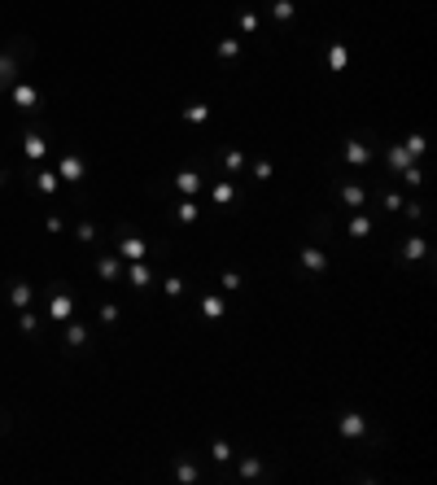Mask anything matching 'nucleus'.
Instances as JSON below:
<instances>
[{"mask_svg":"<svg viewBox=\"0 0 437 485\" xmlns=\"http://www.w3.org/2000/svg\"><path fill=\"white\" fill-rule=\"evenodd\" d=\"M254 180H258V184L271 180V162H254Z\"/></svg>","mask_w":437,"mask_h":485,"instance_id":"4c0bfd02","label":"nucleus"},{"mask_svg":"<svg viewBox=\"0 0 437 485\" xmlns=\"http://www.w3.org/2000/svg\"><path fill=\"white\" fill-rule=\"evenodd\" d=\"M184 118H188V123H206V118H210V105H202V101L184 105Z\"/></svg>","mask_w":437,"mask_h":485,"instance_id":"cd10ccee","label":"nucleus"},{"mask_svg":"<svg viewBox=\"0 0 437 485\" xmlns=\"http://www.w3.org/2000/svg\"><path fill=\"white\" fill-rule=\"evenodd\" d=\"M9 97H14V105H18V110H40V92H35L31 84H14V88H9Z\"/></svg>","mask_w":437,"mask_h":485,"instance_id":"1a4fd4ad","label":"nucleus"},{"mask_svg":"<svg viewBox=\"0 0 437 485\" xmlns=\"http://www.w3.org/2000/svg\"><path fill=\"white\" fill-rule=\"evenodd\" d=\"M232 201H236V184H232V180L215 184V206H232Z\"/></svg>","mask_w":437,"mask_h":485,"instance_id":"bb28decb","label":"nucleus"},{"mask_svg":"<svg viewBox=\"0 0 437 485\" xmlns=\"http://www.w3.org/2000/svg\"><path fill=\"white\" fill-rule=\"evenodd\" d=\"M219 57H223V62H236V57H241V40H236V35H223V40H219Z\"/></svg>","mask_w":437,"mask_h":485,"instance_id":"5701e85b","label":"nucleus"},{"mask_svg":"<svg viewBox=\"0 0 437 485\" xmlns=\"http://www.w3.org/2000/svg\"><path fill=\"white\" fill-rule=\"evenodd\" d=\"M175 219H180V223H197V219H202V206H197V197L175 201Z\"/></svg>","mask_w":437,"mask_h":485,"instance_id":"dca6fc26","label":"nucleus"},{"mask_svg":"<svg viewBox=\"0 0 437 485\" xmlns=\"http://www.w3.org/2000/svg\"><path fill=\"white\" fill-rule=\"evenodd\" d=\"M145 254H149V245L140 241V236H123V241H118V258H123V263H140Z\"/></svg>","mask_w":437,"mask_h":485,"instance_id":"9d476101","label":"nucleus"},{"mask_svg":"<svg viewBox=\"0 0 437 485\" xmlns=\"http://www.w3.org/2000/svg\"><path fill=\"white\" fill-rule=\"evenodd\" d=\"M18 328H22V333H27V337H35V333H40V319L31 315V306H27V311L18 315Z\"/></svg>","mask_w":437,"mask_h":485,"instance_id":"c756f323","label":"nucleus"},{"mask_svg":"<svg viewBox=\"0 0 437 485\" xmlns=\"http://www.w3.org/2000/svg\"><path fill=\"white\" fill-rule=\"evenodd\" d=\"M79 241L92 245V241H97V228H92V223H79Z\"/></svg>","mask_w":437,"mask_h":485,"instance_id":"ea45409f","label":"nucleus"},{"mask_svg":"<svg viewBox=\"0 0 437 485\" xmlns=\"http://www.w3.org/2000/svg\"><path fill=\"white\" fill-rule=\"evenodd\" d=\"M35 188H40L44 197H53L57 188H62V175H57V171H49V167H40V171H35Z\"/></svg>","mask_w":437,"mask_h":485,"instance_id":"4468645a","label":"nucleus"},{"mask_svg":"<svg viewBox=\"0 0 437 485\" xmlns=\"http://www.w3.org/2000/svg\"><path fill=\"white\" fill-rule=\"evenodd\" d=\"M302 271H311V276H324V271H328L324 245H306V250H302Z\"/></svg>","mask_w":437,"mask_h":485,"instance_id":"423d86ee","label":"nucleus"},{"mask_svg":"<svg viewBox=\"0 0 437 485\" xmlns=\"http://www.w3.org/2000/svg\"><path fill=\"white\" fill-rule=\"evenodd\" d=\"M127 280H132L136 289H149L153 285V267L145 263V258H140V263H127Z\"/></svg>","mask_w":437,"mask_h":485,"instance_id":"ddd939ff","label":"nucleus"},{"mask_svg":"<svg viewBox=\"0 0 437 485\" xmlns=\"http://www.w3.org/2000/svg\"><path fill=\"white\" fill-rule=\"evenodd\" d=\"M337 433H341V437H363V433H368V420H363L359 411H341Z\"/></svg>","mask_w":437,"mask_h":485,"instance_id":"6e6552de","label":"nucleus"},{"mask_svg":"<svg viewBox=\"0 0 437 485\" xmlns=\"http://www.w3.org/2000/svg\"><path fill=\"white\" fill-rule=\"evenodd\" d=\"M219 285H223V293H236V289H241V276H236V271H223Z\"/></svg>","mask_w":437,"mask_h":485,"instance_id":"72a5a7b5","label":"nucleus"},{"mask_svg":"<svg viewBox=\"0 0 437 485\" xmlns=\"http://www.w3.org/2000/svg\"><path fill=\"white\" fill-rule=\"evenodd\" d=\"M202 315L206 319H223L228 315V302H223L219 293H202Z\"/></svg>","mask_w":437,"mask_h":485,"instance_id":"2eb2a0df","label":"nucleus"},{"mask_svg":"<svg viewBox=\"0 0 437 485\" xmlns=\"http://www.w3.org/2000/svg\"><path fill=\"white\" fill-rule=\"evenodd\" d=\"M341 158H346V167H354V171H368L372 167V140L368 136H350L346 145H341Z\"/></svg>","mask_w":437,"mask_h":485,"instance_id":"f257e3e1","label":"nucleus"},{"mask_svg":"<svg viewBox=\"0 0 437 485\" xmlns=\"http://www.w3.org/2000/svg\"><path fill=\"white\" fill-rule=\"evenodd\" d=\"M424 254H429V241H424V236H407V241H403V258H407V263H416V258H424Z\"/></svg>","mask_w":437,"mask_h":485,"instance_id":"6ab92c4d","label":"nucleus"},{"mask_svg":"<svg viewBox=\"0 0 437 485\" xmlns=\"http://www.w3.org/2000/svg\"><path fill=\"white\" fill-rule=\"evenodd\" d=\"M236 27H241V35H254V31H258V14H241V22H236Z\"/></svg>","mask_w":437,"mask_h":485,"instance_id":"e433bc0d","label":"nucleus"},{"mask_svg":"<svg viewBox=\"0 0 437 485\" xmlns=\"http://www.w3.org/2000/svg\"><path fill=\"white\" fill-rule=\"evenodd\" d=\"M97 319H101V324H118V306H114V302H105L101 311H97Z\"/></svg>","mask_w":437,"mask_h":485,"instance_id":"f704fd0d","label":"nucleus"},{"mask_svg":"<svg viewBox=\"0 0 437 485\" xmlns=\"http://www.w3.org/2000/svg\"><path fill=\"white\" fill-rule=\"evenodd\" d=\"M346 66H350L346 44H333V49H328V70H346Z\"/></svg>","mask_w":437,"mask_h":485,"instance_id":"393cba45","label":"nucleus"},{"mask_svg":"<svg viewBox=\"0 0 437 485\" xmlns=\"http://www.w3.org/2000/svg\"><path fill=\"white\" fill-rule=\"evenodd\" d=\"M210 459H215V464H228V459H232V442H223V437H219V442L210 446Z\"/></svg>","mask_w":437,"mask_h":485,"instance_id":"7c9ffc66","label":"nucleus"},{"mask_svg":"<svg viewBox=\"0 0 437 485\" xmlns=\"http://www.w3.org/2000/svg\"><path fill=\"white\" fill-rule=\"evenodd\" d=\"M411 167V158H407V149L403 145H389V171H394V175H403Z\"/></svg>","mask_w":437,"mask_h":485,"instance_id":"aec40b11","label":"nucleus"},{"mask_svg":"<svg viewBox=\"0 0 437 485\" xmlns=\"http://www.w3.org/2000/svg\"><path fill=\"white\" fill-rule=\"evenodd\" d=\"M223 171H228V175H241V171H245V153H241V149H228V153H223Z\"/></svg>","mask_w":437,"mask_h":485,"instance_id":"b1692460","label":"nucleus"},{"mask_svg":"<svg viewBox=\"0 0 437 485\" xmlns=\"http://www.w3.org/2000/svg\"><path fill=\"white\" fill-rule=\"evenodd\" d=\"M162 289H167V298H180V293H184V276H162Z\"/></svg>","mask_w":437,"mask_h":485,"instance_id":"2f4dec72","label":"nucleus"},{"mask_svg":"<svg viewBox=\"0 0 437 485\" xmlns=\"http://www.w3.org/2000/svg\"><path fill=\"white\" fill-rule=\"evenodd\" d=\"M66 346H70V350L88 346V328H84V324H70V328H66Z\"/></svg>","mask_w":437,"mask_h":485,"instance_id":"a878e982","label":"nucleus"},{"mask_svg":"<svg viewBox=\"0 0 437 485\" xmlns=\"http://www.w3.org/2000/svg\"><path fill=\"white\" fill-rule=\"evenodd\" d=\"M175 481H184V485H193V481H202V468L193 464L188 455H180V464H175Z\"/></svg>","mask_w":437,"mask_h":485,"instance_id":"f3484780","label":"nucleus"},{"mask_svg":"<svg viewBox=\"0 0 437 485\" xmlns=\"http://www.w3.org/2000/svg\"><path fill=\"white\" fill-rule=\"evenodd\" d=\"M403 215L407 219H424V206H420V201H403Z\"/></svg>","mask_w":437,"mask_h":485,"instance_id":"58836bf2","label":"nucleus"},{"mask_svg":"<svg viewBox=\"0 0 437 485\" xmlns=\"http://www.w3.org/2000/svg\"><path fill=\"white\" fill-rule=\"evenodd\" d=\"M398 145L407 149V158H420V153H424V136H420V132H411L407 140H398Z\"/></svg>","mask_w":437,"mask_h":485,"instance_id":"c85d7f7f","label":"nucleus"},{"mask_svg":"<svg viewBox=\"0 0 437 485\" xmlns=\"http://www.w3.org/2000/svg\"><path fill=\"white\" fill-rule=\"evenodd\" d=\"M293 14H298L293 0H271V18H276V22H293Z\"/></svg>","mask_w":437,"mask_h":485,"instance_id":"4be33fe9","label":"nucleus"},{"mask_svg":"<svg viewBox=\"0 0 437 485\" xmlns=\"http://www.w3.org/2000/svg\"><path fill=\"white\" fill-rule=\"evenodd\" d=\"M31 298H35V289L27 285V280H14V289H9V302H14L18 311H27V306H31Z\"/></svg>","mask_w":437,"mask_h":485,"instance_id":"a211bd4d","label":"nucleus"},{"mask_svg":"<svg viewBox=\"0 0 437 485\" xmlns=\"http://www.w3.org/2000/svg\"><path fill=\"white\" fill-rule=\"evenodd\" d=\"M97 276L105 280V285H114V280L123 276V258H118V254H105V258H97Z\"/></svg>","mask_w":437,"mask_h":485,"instance_id":"9b49d317","label":"nucleus"},{"mask_svg":"<svg viewBox=\"0 0 437 485\" xmlns=\"http://www.w3.org/2000/svg\"><path fill=\"white\" fill-rule=\"evenodd\" d=\"M376 228V215L372 210H354V219H350V241H368Z\"/></svg>","mask_w":437,"mask_h":485,"instance_id":"0eeeda50","label":"nucleus"},{"mask_svg":"<svg viewBox=\"0 0 437 485\" xmlns=\"http://www.w3.org/2000/svg\"><path fill=\"white\" fill-rule=\"evenodd\" d=\"M22 153H27V162H44L49 145H44V136H40V132H27V136H22Z\"/></svg>","mask_w":437,"mask_h":485,"instance_id":"f8f14e48","label":"nucleus"},{"mask_svg":"<svg viewBox=\"0 0 437 485\" xmlns=\"http://www.w3.org/2000/svg\"><path fill=\"white\" fill-rule=\"evenodd\" d=\"M57 175H62V184H79L88 175V167H84V158L79 153H66L62 162H57Z\"/></svg>","mask_w":437,"mask_h":485,"instance_id":"20e7f679","label":"nucleus"},{"mask_svg":"<svg viewBox=\"0 0 437 485\" xmlns=\"http://www.w3.org/2000/svg\"><path fill=\"white\" fill-rule=\"evenodd\" d=\"M337 201H341L346 210H368V193H363L359 184H350V180L337 184Z\"/></svg>","mask_w":437,"mask_h":485,"instance_id":"7ed1b4c3","label":"nucleus"},{"mask_svg":"<svg viewBox=\"0 0 437 485\" xmlns=\"http://www.w3.org/2000/svg\"><path fill=\"white\" fill-rule=\"evenodd\" d=\"M403 180H407V184H411V188H420V184H424V171H420V167H416V162H411V167H407V171H403Z\"/></svg>","mask_w":437,"mask_h":485,"instance_id":"c9c22d12","label":"nucleus"},{"mask_svg":"<svg viewBox=\"0 0 437 485\" xmlns=\"http://www.w3.org/2000/svg\"><path fill=\"white\" fill-rule=\"evenodd\" d=\"M202 184H206V175L193 171V167H184L180 175H175V188H180L184 197H202Z\"/></svg>","mask_w":437,"mask_h":485,"instance_id":"39448f33","label":"nucleus"},{"mask_svg":"<svg viewBox=\"0 0 437 485\" xmlns=\"http://www.w3.org/2000/svg\"><path fill=\"white\" fill-rule=\"evenodd\" d=\"M381 206L389 210V215H398V210H403V193H385V197H381Z\"/></svg>","mask_w":437,"mask_h":485,"instance_id":"473e14b6","label":"nucleus"},{"mask_svg":"<svg viewBox=\"0 0 437 485\" xmlns=\"http://www.w3.org/2000/svg\"><path fill=\"white\" fill-rule=\"evenodd\" d=\"M70 315H75V298L62 289H53V298H49V319L53 324H70Z\"/></svg>","mask_w":437,"mask_h":485,"instance_id":"f03ea898","label":"nucleus"},{"mask_svg":"<svg viewBox=\"0 0 437 485\" xmlns=\"http://www.w3.org/2000/svg\"><path fill=\"white\" fill-rule=\"evenodd\" d=\"M236 472H241L245 481H258V477H263V459H258V455H245V459H241V468H236Z\"/></svg>","mask_w":437,"mask_h":485,"instance_id":"412c9836","label":"nucleus"}]
</instances>
